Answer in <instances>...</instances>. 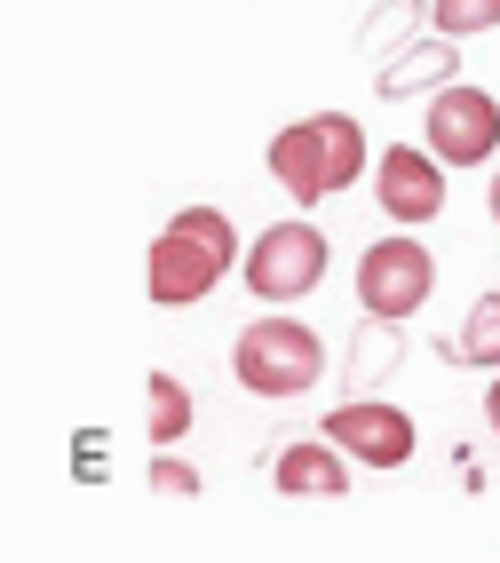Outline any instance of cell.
Segmentation results:
<instances>
[{
  "label": "cell",
  "mask_w": 500,
  "mask_h": 563,
  "mask_svg": "<svg viewBox=\"0 0 500 563\" xmlns=\"http://www.w3.org/2000/svg\"><path fill=\"white\" fill-rule=\"evenodd\" d=\"M230 262H239V222L222 207H183L160 222V239L143 254V294L160 310H191L230 278Z\"/></svg>",
  "instance_id": "cell-1"
},
{
  "label": "cell",
  "mask_w": 500,
  "mask_h": 563,
  "mask_svg": "<svg viewBox=\"0 0 500 563\" xmlns=\"http://www.w3.org/2000/svg\"><path fill=\"white\" fill-rule=\"evenodd\" d=\"M230 373H239L247 397H302L326 382V342H318V325L271 310L230 342Z\"/></svg>",
  "instance_id": "cell-2"
},
{
  "label": "cell",
  "mask_w": 500,
  "mask_h": 563,
  "mask_svg": "<svg viewBox=\"0 0 500 563\" xmlns=\"http://www.w3.org/2000/svg\"><path fill=\"white\" fill-rule=\"evenodd\" d=\"M326 271H334V246H326L318 222H302V214L294 222H271V231L247 246V294H254V302H271V310L318 294Z\"/></svg>",
  "instance_id": "cell-3"
},
{
  "label": "cell",
  "mask_w": 500,
  "mask_h": 563,
  "mask_svg": "<svg viewBox=\"0 0 500 563\" xmlns=\"http://www.w3.org/2000/svg\"><path fill=\"white\" fill-rule=\"evenodd\" d=\"M430 294H437V262H430V246H421L405 222L358 254V310L366 318H421Z\"/></svg>",
  "instance_id": "cell-4"
},
{
  "label": "cell",
  "mask_w": 500,
  "mask_h": 563,
  "mask_svg": "<svg viewBox=\"0 0 500 563\" xmlns=\"http://www.w3.org/2000/svg\"><path fill=\"white\" fill-rule=\"evenodd\" d=\"M326 437L341 444V453H350L358 468H373V476H390V468H405L413 461V412L405 405H390V397H341L334 412H326Z\"/></svg>",
  "instance_id": "cell-5"
},
{
  "label": "cell",
  "mask_w": 500,
  "mask_h": 563,
  "mask_svg": "<svg viewBox=\"0 0 500 563\" xmlns=\"http://www.w3.org/2000/svg\"><path fill=\"white\" fill-rule=\"evenodd\" d=\"M430 152L445 167H485L500 152V96L469 88V80L430 88Z\"/></svg>",
  "instance_id": "cell-6"
},
{
  "label": "cell",
  "mask_w": 500,
  "mask_h": 563,
  "mask_svg": "<svg viewBox=\"0 0 500 563\" xmlns=\"http://www.w3.org/2000/svg\"><path fill=\"white\" fill-rule=\"evenodd\" d=\"M373 199H381L390 222H405V231H430L445 214V159L430 143H390V152L373 159Z\"/></svg>",
  "instance_id": "cell-7"
},
{
  "label": "cell",
  "mask_w": 500,
  "mask_h": 563,
  "mask_svg": "<svg viewBox=\"0 0 500 563\" xmlns=\"http://www.w3.org/2000/svg\"><path fill=\"white\" fill-rule=\"evenodd\" d=\"M271 183H279L294 207L334 199V152H326V120H318V111L271 135Z\"/></svg>",
  "instance_id": "cell-8"
},
{
  "label": "cell",
  "mask_w": 500,
  "mask_h": 563,
  "mask_svg": "<svg viewBox=\"0 0 500 563\" xmlns=\"http://www.w3.org/2000/svg\"><path fill=\"white\" fill-rule=\"evenodd\" d=\"M350 468L358 461L341 453L334 437H318V444H286V453L271 461V484L286 500H341V493H350Z\"/></svg>",
  "instance_id": "cell-9"
},
{
  "label": "cell",
  "mask_w": 500,
  "mask_h": 563,
  "mask_svg": "<svg viewBox=\"0 0 500 563\" xmlns=\"http://www.w3.org/2000/svg\"><path fill=\"white\" fill-rule=\"evenodd\" d=\"M445 80H460V41H453V32H437V41H430V32H421V41L413 48H398L390 64H381V96H390V103H405V96H421V88H445Z\"/></svg>",
  "instance_id": "cell-10"
},
{
  "label": "cell",
  "mask_w": 500,
  "mask_h": 563,
  "mask_svg": "<svg viewBox=\"0 0 500 563\" xmlns=\"http://www.w3.org/2000/svg\"><path fill=\"white\" fill-rule=\"evenodd\" d=\"M398 357H405V318H366L358 342H350V357H341V382H350V397H366L373 382H390Z\"/></svg>",
  "instance_id": "cell-11"
},
{
  "label": "cell",
  "mask_w": 500,
  "mask_h": 563,
  "mask_svg": "<svg viewBox=\"0 0 500 563\" xmlns=\"http://www.w3.org/2000/svg\"><path fill=\"white\" fill-rule=\"evenodd\" d=\"M191 421H199L191 389L175 382V373H151V382H143V429H151V444H183Z\"/></svg>",
  "instance_id": "cell-12"
},
{
  "label": "cell",
  "mask_w": 500,
  "mask_h": 563,
  "mask_svg": "<svg viewBox=\"0 0 500 563\" xmlns=\"http://www.w3.org/2000/svg\"><path fill=\"white\" fill-rule=\"evenodd\" d=\"M421 24H430V0H381V9L358 24V56H381V64H390L398 48H413L405 32H421Z\"/></svg>",
  "instance_id": "cell-13"
},
{
  "label": "cell",
  "mask_w": 500,
  "mask_h": 563,
  "mask_svg": "<svg viewBox=\"0 0 500 563\" xmlns=\"http://www.w3.org/2000/svg\"><path fill=\"white\" fill-rule=\"evenodd\" d=\"M445 357H453V365H485V373H500V294H485V302L460 318V333L445 342Z\"/></svg>",
  "instance_id": "cell-14"
},
{
  "label": "cell",
  "mask_w": 500,
  "mask_h": 563,
  "mask_svg": "<svg viewBox=\"0 0 500 563\" xmlns=\"http://www.w3.org/2000/svg\"><path fill=\"white\" fill-rule=\"evenodd\" d=\"M430 24L453 32V41H477V32L500 24V0H430Z\"/></svg>",
  "instance_id": "cell-15"
},
{
  "label": "cell",
  "mask_w": 500,
  "mask_h": 563,
  "mask_svg": "<svg viewBox=\"0 0 500 563\" xmlns=\"http://www.w3.org/2000/svg\"><path fill=\"white\" fill-rule=\"evenodd\" d=\"M151 484H160L167 500H191V493H199V468L175 461V444H160V461H151Z\"/></svg>",
  "instance_id": "cell-16"
},
{
  "label": "cell",
  "mask_w": 500,
  "mask_h": 563,
  "mask_svg": "<svg viewBox=\"0 0 500 563\" xmlns=\"http://www.w3.org/2000/svg\"><path fill=\"white\" fill-rule=\"evenodd\" d=\"M485 421H492V437H500V373H492V397H485Z\"/></svg>",
  "instance_id": "cell-17"
},
{
  "label": "cell",
  "mask_w": 500,
  "mask_h": 563,
  "mask_svg": "<svg viewBox=\"0 0 500 563\" xmlns=\"http://www.w3.org/2000/svg\"><path fill=\"white\" fill-rule=\"evenodd\" d=\"M485 207H492V222H500V167H492V199H485Z\"/></svg>",
  "instance_id": "cell-18"
}]
</instances>
